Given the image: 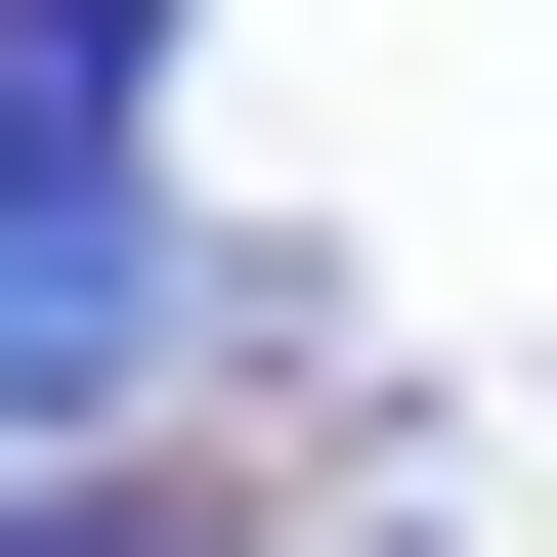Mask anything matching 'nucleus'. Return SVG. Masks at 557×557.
I'll return each mask as SVG.
<instances>
[{"label":"nucleus","mask_w":557,"mask_h":557,"mask_svg":"<svg viewBox=\"0 0 557 557\" xmlns=\"http://www.w3.org/2000/svg\"><path fill=\"white\" fill-rule=\"evenodd\" d=\"M172 344H214L172 172H129V129H0V472H86V429H129Z\"/></svg>","instance_id":"1"},{"label":"nucleus","mask_w":557,"mask_h":557,"mask_svg":"<svg viewBox=\"0 0 557 557\" xmlns=\"http://www.w3.org/2000/svg\"><path fill=\"white\" fill-rule=\"evenodd\" d=\"M0 557H44V472H0Z\"/></svg>","instance_id":"3"},{"label":"nucleus","mask_w":557,"mask_h":557,"mask_svg":"<svg viewBox=\"0 0 557 557\" xmlns=\"http://www.w3.org/2000/svg\"><path fill=\"white\" fill-rule=\"evenodd\" d=\"M0 129H172V0H0Z\"/></svg>","instance_id":"2"}]
</instances>
